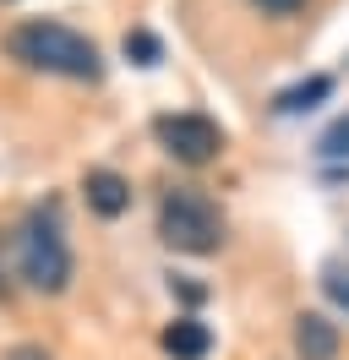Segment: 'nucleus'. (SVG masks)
Returning a JSON list of instances; mask_svg holds the SVG:
<instances>
[{
  "label": "nucleus",
  "mask_w": 349,
  "mask_h": 360,
  "mask_svg": "<svg viewBox=\"0 0 349 360\" xmlns=\"http://www.w3.org/2000/svg\"><path fill=\"white\" fill-rule=\"evenodd\" d=\"M6 360H49L44 344H17V349H6Z\"/></svg>",
  "instance_id": "13"
},
{
  "label": "nucleus",
  "mask_w": 349,
  "mask_h": 360,
  "mask_svg": "<svg viewBox=\"0 0 349 360\" xmlns=\"http://www.w3.org/2000/svg\"><path fill=\"white\" fill-rule=\"evenodd\" d=\"M338 349H344L338 322H327L322 311H300L295 316V355L300 360H338Z\"/></svg>",
  "instance_id": "5"
},
{
  "label": "nucleus",
  "mask_w": 349,
  "mask_h": 360,
  "mask_svg": "<svg viewBox=\"0 0 349 360\" xmlns=\"http://www.w3.org/2000/svg\"><path fill=\"white\" fill-rule=\"evenodd\" d=\"M322 284H327V295H333V300H338V306L349 311V273H344V268H327Z\"/></svg>",
  "instance_id": "11"
},
{
  "label": "nucleus",
  "mask_w": 349,
  "mask_h": 360,
  "mask_svg": "<svg viewBox=\"0 0 349 360\" xmlns=\"http://www.w3.org/2000/svg\"><path fill=\"white\" fill-rule=\"evenodd\" d=\"M82 197H87V207H93L99 219H120V213L131 207V180L115 175V169H87L82 175Z\"/></svg>",
  "instance_id": "6"
},
{
  "label": "nucleus",
  "mask_w": 349,
  "mask_h": 360,
  "mask_svg": "<svg viewBox=\"0 0 349 360\" xmlns=\"http://www.w3.org/2000/svg\"><path fill=\"white\" fill-rule=\"evenodd\" d=\"M158 240L170 251H186V257H208V251L224 246V213L202 191L180 186L158 202Z\"/></svg>",
  "instance_id": "3"
},
{
  "label": "nucleus",
  "mask_w": 349,
  "mask_h": 360,
  "mask_svg": "<svg viewBox=\"0 0 349 360\" xmlns=\"http://www.w3.org/2000/svg\"><path fill=\"white\" fill-rule=\"evenodd\" d=\"M126 55H137V66H158V39L153 33H126Z\"/></svg>",
  "instance_id": "10"
},
{
  "label": "nucleus",
  "mask_w": 349,
  "mask_h": 360,
  "mask_svg": "<svg viewBox=\"0 0 349 360\" xmlns=\"http://www.w3.org/2000/svg\"><path fill=\"white\" fill-rule=\"evenodd\" d=\"M17 268L27 278V290L39 295H61L71 284V246H65V224H61V207L44 202L33 207L17 229Z\"/></svg>",
  "instance_id": "2"
},
{
  "label": "nucleus",
  "mask_w": 349,
  "mask_h": 360,
  "mask_svg": "<svg viewBox=\"0 0 349 360\" xmlns=\"http://www.w3.org/2000/svg\"><path fill=\"white\" fill-rule=\"evenodd\" d=\"M327 93H333V77H300V82H289V88L273 98V115H305V110H317Z\"/></svg>",
  "instance_id": "8"
},
{
  "label": "nucleus",
  "mask_w": 349,
  "mask_h": 360,
  "mask_svg": "<svg viewBox=\"0 0 349 360\" xmlns=\"http://www.w3.org/2000/svg\"><path fill=\"white\" fill-rule=\"evenodd\" d=\"M153 136H158V148L174 158V164H191V169H202V164H213L218 153H224V126L218 120H208V115H158L153 120Z\"/></svg>",
  "instance_id": "4"
},
{
  "label": "nucleus",
  "mask_w": 349,
  "mask_h": 360,
  "mask_svg": "<svg viewBox=\"0 0 349 360\" xmlns=\"http://www.w3.org/2000/svg\"><path fill=\"white\" fill-rule=\"evenodd\" d=\"M322 158H349V115L322 131Z\"/></svg>",
  "instance_id": "9"
},
{
  "label": "nucleus",
  "mask_w": 349,
  "mask_h": 360,
  "mask_svg": "<svg viewBox=\"0 0 349 360\" xmlns=\"http://www.w3.org/2000/svg\"><path fill=\"white\" fill-rule=\"evenodd\" d=\"M257 11H267V17H295V11H305V0H251Z\"/></svg>",
  "instance_id": "12"
},
{
  "label": "nucleus",
  "mask_w": 349,
  "mask_h": 360,
  "mask_svg": "<svg viewBox=\"0 0 349 360\" xmlns=\"http://www.w3.org/2000/svg\"><path fill=\"white\" fill-rule=\"evenodd\" d=\"M164 355L170 360H208V349H213V333L196 322V316H174L170 328H164Z\"/></svg>",
  "instance_id": "7"
},
{
  "label": "nucleus",
  "mask_w": 349,
  "mask_h": 360,
  "mask_svg": "<svg viewBox=\"0 0 349 360\" xmlns=\"http://www.w3.org/2000/svg\"><path fill=\"white\" fill-rule=\"evenodd\" d=\"M6 55L22 60L27 71H44V77H65V82H99L104 77V60H99V44L82 39L77 27L49 22V17H27L6 33Z\"/></svg>",
  "instance_id": "1"
}]
</instances>
